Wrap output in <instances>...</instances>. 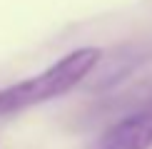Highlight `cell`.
<instances>
[{
    "label": "cell",
    "instance_id": "obj_1",
    "mask_svg": "<svg viewBox=\"0 0 152 149\" xmlns=\"http://www.w3.org/2000/svg\"><path fill=\"white\" fill-rule=\"evenodd\" d=\"M100 57H102L100 47H77L72 52L62 55L48 70L37 72L23 82L3 87L0 90V119L67 95L92 74Z\"/></svg>",
    "mask_w": 152,
    "mask_h": 149
},
{
    "label": "cell",
    "instance_id": "obj_2",
    "mask_svg": "<svg viewBox=\"0 0 152 149\" xmlns=\"http://www.w3.org/2000/svg\"><path fill=\"white\" fill-rule=\"evenodd\" d=\"M152 147V99L112 122L87 149H150Z\"/></svg>",
    "mask_w": 152,
    "mask_h": 149
},
{
    "label": "cell",
    "instance_id": "obj_3",
    "mask_svg": "<svg viewBox=\"0 0 152 149\" xmlns=\"http://www.w3.org/2000/svg\"><path fill=\"white\" fill-rule=\"evenodd\" d=\"M152 60V42H127V45H120L117 50H112L110 55L102 52L97 65H102V70L95 74V82L90 85V90L95 92H105L117 87L122 80H127L132 72L140 65Z\"/></svg>",
    "mask_w": 152,
    "mask_h": 149
}]
</instances>
